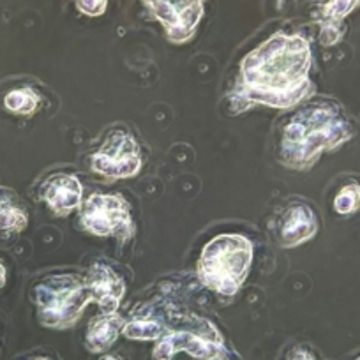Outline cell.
<instances>
[{
  "label": "cell",
  "instance_id": "13",
  "mask_svg": "<svg viewBox=\"0 0 360 360\" xmlns=\"http://www.w3.org/2000/svg\"><path fill=\"white\" fill-rule=\"evenodd\" d=\"M27 212L15 200L13 193L0 189V231L6 235L18 233L25 228Z\"/></svg>",
  "mask_w": 360,
  "mask_h": 360
},
{
  "label": "cell",
  "instance_id": "19",
  "mask_svg": "<svg viewBox=\"0 0 360 360\" xmlns=\"http://www.w3.org/2000/svg\"><path fill=\"white\" fill-rule=\"evenodd\" d=\"M288 360H314V359L306 352H295Z\"/></svg>",
  "mask_w": 360,
  "mask_h": 360
},
{
  "label": "cell",
  "instance_id": "7",
  "mask_svg": "<svg viewBox=\"0 0 360 360\" xmlns=\"http://www.w3.org/2000/svg\"><path fill=\"white\" fill-rule=\"evenodd\" d=\"M138 145L129 134L117 133L105 143V147L92 158L96 172L106 176H131L140 168Z\"/></svg>",
  "mask_w": 360,
  "mask_h": 360
},
{
  "label": "cell",
  "instance_id": "2",
  "mask_svg": "<svg viewBox=\"0 0 360 360\" xmlns=\"http://www.w3.org/2000/svg\"><path fill=\"white\" fill-rule=\"evenodd\" d=\"M349 136L348 124L332 108H309L299 113L285 134L286 158L299 168L309 165L325 148H332Z\"/></svg>",
  "mask_w": 360,
  "mask_h": 360
},
{
  "label": "cell",
  "instance_id": "3",
  "mask_svg": "<svg viewBox=\"0 0 360 360\" xmlns=\"http://www.w3.org/2000/svg\"><path fill=\"white\" fill-rule=\"evenodd\" d=\"M252 251L248 238L240 235L216 237L203 251L200 276L219 293H235L248 276Z\"/></svg>",
  "mask_w": 360,
  "mask_h": 360
},
{
  "label": "cell",
  "instance_id": "6",
  "mask_svg": "<svg viewBox=\"0 0 360 360\" xmlns=\"http://www.w3.org/2000/svg\"><path fill=\"white\" fill-rule=\"evenodd\" d=\"M82 221L96 235H126V228L131 226L127 207L119 196H92L83 207Z\"/></svg>",
  "mask_w": 360,
  "mask_h": 360
},
{
  "label": "cell",
  "instance_id": "23",
  "mask_svg": "<svg viewBox=\"0 0 360 360\" xmlns=\"http://www.w3.org/2000/svg\"><path fill=\"white\" fill-rule=\"evenodd\" d=\"M356 360H360V356H359V359H356Z\"/></svg>",
  "mask_w": 360,
  "mask_h": 360
},
{
  "label": "cell",
  "instance_id": "11",
  "mask_svg": "<svg viewBox=\"0 0 360 360\" xmlns=\"http://www.w3.org/2000/svg\"><path fill=\"white\" fill-rule=\"evenodd\" d=\"M120 328H124L122 320L115 313H106L92 320L86 332V348L90 352H105L115 342Z\"/></svg>",
  "mask_w": 360,
  "mask_h": 360
},
{
  "label": "cell",
  "instance_id": "8",
  "mask_svg": "<svg viewBox=\"0 0 360 360\" xmlns=\"http://www.w3.org/2000/svg\"><path fill=\"white\" fill-rule=\"evenodd\" d=\"M179 349H186L200 360L223 359V341L216 330L210 334H193V332H173L166 335L154 352L155 360H169Z\"/></svg>",
  "mask_w": 360,
  "mask_h": 360
},
{
  "label": "cell",
  "instance_id": "5",
  "mask_svg": "<svg viewBox=\"0 0 360 360\" xmlns=\"http://www.w3.org/2000/svg\"><path fill=\"white\" fill-rule=\"evenodd\" d=\"M155 18L165 25L168 36L186 41L195 30L203 13V0H143Z\"/></svg>",
  "mask_w": 360,
  "mask_h": 360
},
{
  "label": "cell",
  "instance_id": "1",
  "mask_svg": "<svg viewBox=\"0 0 360 360\" xmlns=\"http://www.w3.org/2000/svg\"><path fill=\"white\" fill-rule=\"evenodd\" d=\"M309 58L302 37L274 36L244 60L245 83L259 94L286 98L307 82Z\"/></svg>",
  "mask_w": 360,
  "mask_h": 360
},
{
  "label": "cell",
  "instance_id": "17",
  "mask_svg": "<svg viewBox=\"0 0 360 360\" xmlns=\"http://www.w3.org/2000/svg\"><path fill=\"white\" fill-rule=\"evenodd\" d=\"M335 210L339 214H349L360 207V186L348 184L341 189L334 202Z\"/></svg>",
  "mask_w": 360,
  "mask_h": 360
},
{
  "label": "cell",
  "instance_id": "18",
  "mask_svg": "<svg viewBox=\"0 0 360 360\" xmlns=\"http://www.w3.org/2000/svg\"><path fill=\"white\" fill-rule=\"evenodd\" d=\"M108 0H76L79 11L89 16H99L106 11Z\"/></svg>",
  "mask_w": 360,
  "mask_h": 360
},
{
  "label": "cell",
  "instance_id": "14",
  "mask_svg": "<svg viewBox=\"0 0 360 360\" xmlns=\"http://www.w3.org/2000/svg\"><path fill=\"white\" fill-rule=\"evenodd\" d=\"M37 105H39V98L29 89L13 90L6 98V106L15 113H32Z\"/></svg>",
  "mask_w": 360,
  "mask_h": 360
},
{
  "label": "cell",
  "instance_id": "16",
  "mask_svg": "<svg viewBox=\"0 0 360 360\" xmlns=\"http://www.w3.org/2000/svg\"><path fill=\"white\" fill-rule=\"evenodd\" d=\"M162 332L161 325L158 321H145L134 320L124 327V334L131 339H155Z\"/></svg>",
  "mask_w": 360,
  "mask_h": 360
},
{
  "label": "cell",
  "instance_id": "21",
  "mask_svg": "<svg viewBox=\"0 0 360 360\" xmlns=\"http://www.w3.org/2000/svg\"><path fill=\"white\" fill-rule=\"evenodd\" d=\"M101 360H119V359H117V356H112V355H106V356H103Z\"/></svg>",
  "mask_w": 360,
  "mask_h": 360
},
{
  "label": "cell",
  "instance_id": "15",
  "mask_svg": "<svg viewBox=\"0 0 360 360\" xmlns=\"http://www.w3.org/2000/svg\"><path fill=\"white\" fill-rule=\"evenodd\" d=\"M360 0H328L323 8V18L330 23V27L338 25L346 15L359 6Z\"/></svg>",
  "mask_w": 360,
  "mask_h": 360
},
{
  "label": "cell",
  "instance_id": "10",
  "mask_svg": "<svg viewBox=\"0 0 360 360\" xmlns=\"http://www.w3.org/2000/svg\"><path fill=\"white\" fill-rule=\"evenodd\" d=\"M86 285L92 293V299L98 300L99 306L106 313H115L120 297L124 293V285L119 278L113 276L112 270H108L106 266H94Z\"/></svg>",
  "mask_w": 360,
  "mask_h": 360
},
{
  "label": "cell",
  "instance_id": "20",
  "mask_svg": "<svg viewBox=\"0 0 360 360\" xmlns=\"http://www.w3.org/2000/svg\"><path fill=\"white\" fill-rule=\"evenodd\" d=\"M4 285H6V269L4 265L0 263V288H2Z\"/></svg>",
  "mask_w": 360,
  "mask_h": 360
},
{
  "label": "cell",
  "instance_id": "12",
  "mask_svg": "<svg viewBox=\"0 0 360 360\" xmlns=\"http://www.w3.org/2000/svg\"><path fill=\"white\" fill-rule=\"evenodd\" d=\"M314 231H316V219H314L313 212L306 207H295L288 214L285 226H283V244L297 245L313 237Z\"/></svg>",
  "mask_w": 360,
  "mask_h": 360
},
{
  "label": "cell",
  "instance_id": "4",
  "mask_svg": "<svg viewBox=\"0 0 360 360\" xmlns=\"http://www.w3.org/2000/svg\"><path fill=\"white\" fill-rule=\"evenodd\" d=\"M92 297L89 285L75 278H53L37 288L41 321L48 327L64 328L75 323L83 306Z\"/></svg>",
  "mask_w": 360,
  "mask_h": 360
},
{
  "label": "cell",
  "instance_id": "22",
  "mask_svg": "<svg viewBox=\"0 0 360 360\" xmlns=\"http://www.w3.org/2000/svg\"><path fill=\"white\" fill-rule=\"evenodd\" d=\"M36 360H48V359H36Z\"/></svg>",
  "mask_w": 360,
  "mask_h": 360
},
{
  "label": "cell",
  "instance_id": "9",
  "mask_svg": "<svg viewBox=\"0 0 360 360\" xmlns=\"http://www.w3.org/2000/svg\"><path fill=\"white\" fill-rule=\"evenodd\" d=\"M43 198L57 214H65L82 202V186L75 176L55 175L43 186Z\"/></svg>",
  "mask_w": 360,
  "mask_h": 360
}]
</instances>
